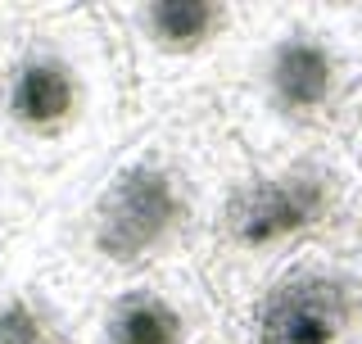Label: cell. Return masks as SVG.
<instances>
[{"instance_id": "obj_1", "label": "cell", "mask_w": 362, "mask_h": 344, "mask_svg": "<svg viewBox=\"0 0 362 344\" xmlns=\"http://www.w3.org/2000/svg\"><path fill=\"white\" fill-rule=\"evenodd\" d=\"M249 164L218 105L158 113L54 195L28 254L90 299L145 272L204 268L218 213Z\"/></svg>"}, {"instance_id": "obj_2", "label": "cell", "mask_w": 362, "mask_h": 344, "mask_svg": "<svg viewBox=\"0 0 362 344\" xmlns=\"http://www.w3.org/2000/svg\"><path fill=\"white\" fill-rule=\"evenodd\" d=\"M141 127L109 5H37L0 73V159L50 195Z\"/></svg>"}, {"instance_id": "obj_3", "label": "cell", "mask_w": 362, "mask_h": 344, "mask_svg": "<svg viewBox=\"0 0 362 344\" xmlns=\"http://www.w3.org/2000/svg\"><path fill=\"white\" fill-rule=\"evenodd\" d=\"M362 82V28L349 9H258L240 68L218 96L254 164L339 145Z\"/></svg>"}, {"instance_id": "obj_4", "label": "cell", "mask_w": 362, "mask_h": 344, "mask_svg": "<svg viewBox=\"0 0 362 344\" xmlns=\"http://www.w3.org/2000/svg\"><path fill=\"white\" fill-rule=\"evenodd\" d=\"M349 195L354 177L339 145L249 164L226 195L204 258V281L226 313L235 317L258 294V285L276 277L290 258L339 245Z\"/></svg>"}, {"instance_id": "obj_5", "label": "cell", "mask_w": 362, "mask_h": 344, "mask_svg": "<svg viewBox=\"0 0 362 344\" xmlns=\"http://www.w3.org/2000/svg\"><path fill=\"white\" fill-rule=\"evenodd\" d=\"M109 18L122 37L141 122L190 105H218L258 28V9L213 0H136L109 5Z\"/></svg>"}, {"instance_id": "obj_6", "label": "cell", "mask_w": 362, "mask_h": 344, "mask_svg": "<svg viewBox=\"0 0 362 344\" xmlns=\"http://www.w3.org/2000/svg\"><path fill=\"white\" fill-rule=\"evenodd\" d=\"M362 331V268L344 245L290 258L231 317L235 344H354Z\"/></svg>"}, {"instance_id": "obj_7", "label": "cell", "mask_w": 362, "mask_h": 344, "mask_svg": "<svg viewBox=\"0 0 362 344\" xmlns=\"http://www.w3.org/2000/svg\"><path fill=\"white\" fill-rule=\"evenodd\" d=\"M77 344H235L231 313L204 268H168L118 281L90 299Z\"/></svg>"}, {"instance_id": "obj_8", "label": "cell", "mask_w": 362, "mask_h": 344, "mask_svg": "<svg viewBox=\"0 0 362 344\" xmlns=\"http://www.w3.org/2000/svg\"><path fill=\"white\" fill-rule=\"evenodd\" d=\"M90 294L32 254L0 281V344H77Z\"/></svg>"}, {"instance_id": "obj_9", "label": "cell", "mask_w": 362, "mask_h": 344, "mask_svg": "<svg viewBox=\"0 0 362 344\" xmlns=\"http://www.w3.org/2000/svg\"><path fill=\"white\" fill-rule=\"evenodd\" d=\"M54 195L41 186L37 177H28L9 159H0V281L14 272V263L28 254L32 236H37L45 209Z\"/></svg>"}, {"instance_id": "obj_10", "label": "cell", "mask_w": 362, "mask_h": 344, "mask_svg": "<svg viewBox=\"0 0 362 344\" xmlns=\"http://www.w3.org/2000/svg\"><path fill=\"white\" fill-rule=\"evenodd\" d=\"M37 14V5H0V73H5V55H9V37Z\"/></svg>"}]
</instances>
